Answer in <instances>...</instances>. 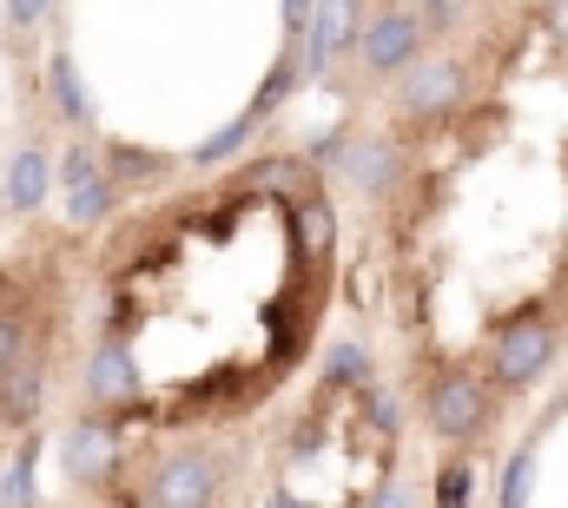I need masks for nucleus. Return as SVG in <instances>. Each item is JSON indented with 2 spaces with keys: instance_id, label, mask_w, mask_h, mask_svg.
I'll return each instance as SVG.
<instances>
[{
  "instance_id": "nucleus-1",
  "label": "nucleus",
  "mask_w": 568,
  "mask_h": 508,
  "mask_svg": "<svg viewBox=\"0 0 568 508\" xmlns=\"http://www.w3.org/2000/svg\"><path fill=\"white\" fill-rule=\"evenodd\" d=\"M397 126L337 165L384 212L377 297L429 436L469 443L568 357V0L429 13Z\"/></svg>"
},
{
  "instance_id": "nucleus-3",
  "label": "nucleus",
  "mask_w": 568,
  "mask_h": 508,
  "mask_svg": "<svg viewBox=\"0 0 568 508\" xmlns=\"http://www.w3.org/2000/svg\"><path fill=\"white\" fill-rule=\"evenodd\" d=\"M219 482H225V456L219 449H172V456L152 463L145 502L152 508H212Z\"/></svg>"
},
{
  "instance_id": "nucleus-2",
  "label": "nucleus",
  "mask_w": 568,
  "mask_h": 508,
  "mask_svg": "<svg viewBox=\"0 0 568 508\" xmlns=\"http://www.w3.org/2000/svg\"><path fill=\"white\" fill-rule=\"evenodd\" d=\"M337 212L317 152L245 159L219 185L126 219L93 264L80 350L87 423L120 449L140 429L239 416L317 344Z\"/></svg>"
}]
</instances>
